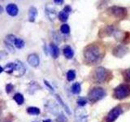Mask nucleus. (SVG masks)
I'll return each instance as SVG.
<instances>
[{"label":"nucleus","mask_w":130,"mask_h":122,"mask_svg":"<svg viewBox=\"0 0 130 122\" xmlns=\"http://www.w3.org/2000/svg\"><path fill=\"white\" fill-rule=\"evenodd\" d=\"M103 56L101 48L96 44H91L85 48L84 57L88 64H94L100 61Z\"/></svg>","instance_id":"nucleus-1"},{"label":"nucleus","mask_w":130,"mask_h":122,"mask_svg":"<svg viewBox=\"0 0 130 122\" xmlns=\"http://www.w3.org/2000/svg\"><path fill=\"white\" fill-rule=\"evenodd\" d=\"M105 95L106 92L103 88L96 87L91 89L90 92L89 93V99L92 103H95V102L103 99Z\"/></svg>","instance_id":"nucleus-2"},{"label":"nucleus","mask_w":130,"mask_h":122,"mask_svg":"<svg viewBox=\"0 0 130 122\" xmlns=\"http://www.w3.org/2000/svg\"><path fill=\"white\" fill-rule=\"evenodd\" d=\"M130 94V87L128 85H120L115 89L114 91V95L116 99H122L127 97Z\"/></svg>","instance_id":"nucleus-3"},{"label":"nucleus","mask_w":130,"mask_h":122,"mask_svg":"<svg viewBox=\"0 0 130 122\" xmlns=\"http://www.w3.org/2000/svg\"><path fill=\"white\" fill-rule=\"evenodd\" d=\"M111 15L116 16V18H124L127 16V10L124 7L114 6L110 7L107 10Z\"/></svg>","instance_id":"nucleus-4"},{"label":"nucleus","mask_w":130,"mask_h":122,"mask_svg":"<svg viewBox=\"0 0 130 122\" xmlns=\"http://www.w3.org/2000/svg\"><path fill=\"white\" fill-rule=\"evenodd\" d=\"M122 112H123V110H122L121 107H116L108 113L107 118H106V120H107V122H114L121 115Z\"/></svg>","instance_id":"nucleus-5"},{"label":"nucleus","mask_w":130,"mask_h":122,"mask_svg":"<svg viewBox=\"0 0 130 122\" xmlns=\"http://www.w3.org/2000/svg\"><path fill=\"white\" fill-rule=\"evenodd\" d=\"M94 80L98 83H102L105 81L107 77V71L103 67H99L95 69L94 72Z\"/></svg>","instance_id":"nucleus-6"},{"label":"nucleus","mask_w":130,"mask_h":122,"mask_svg":"<svg viewBox=\"0 0 130 122\" xmlns=\"http://www.w3.org/2000/svg\"><path fill=\"white\" fill-rule=\"evenodd\" d=\"M15 37L13 34H9L6 37L5 40H4V43H5L6 47L7 49H9L11 51H14V47H13V45H14V42L15 40Z\"/></svg>","instance_id":"nucleus-7"},{"label":"nucleus","mask_w":130,"mask_h":122,"mask_svg":"<svg viewBox=\"0 0 130 122\" xmlns=\"http://www.w3.org/2000/svg\"><path fill=\"white\" fill-rule=\"evenodd\" d=\"M15 72H16L15 75L16 77H22L24 73H25V68H24V64H22V62H20V60H15Z\"/></svg>","instance_id":"nucleus-8"},{"label":"nucleus","mask_w":130,"mask_h":122,"mask_svg":"<svg viewBox=\"0 0 130 122\" xmlns=\"http://www.w3.org/2000/svg\"><path fill=\"white\" fill-rule=\"evenodd\" d=\"M6 11L7 12V14L11 16H16L19 12L18 7L15 3H9L8 5H7Z\"/></svg>","instance_id":"nucleus-9"},{"label":"nucleus","mask_w":130,"mask_h":122,"mask_svg":"<svg viewBox=\"0 0 130 122\" xmlns=\"http://www.w3.org/2000/svg\"><path fill=\"white\" fill-rule=\"evenodd\" d=\"M27 61L32 67H38L40 64L39 57L38 55H36V54H30L28 56Z\"/></svg>","instance_id":"nucleus-10"},{"label":"nucleus","mask_w":130,"mask_h":122,"mask_svg":"<svg viewBox=\"0 0 130 122\" xmlns=\"http://www.w3.org/2000/svg\"><path fill=\"white\" fill-rule=\"evenodd\" d=\"M76 119L77 122H86L87 115L82 109H77L76 111Z\"/></svg>","instance_id":"nucleus-11"},{"label":"nucleus","mask_w":130,"mask_h":122,"mask_svg":"<svg viewBox=\"0 0 130 122\" xmlns=\"http://www.w3.org/2000/svg\"><path fill=\"white\" fill-rule=\"evenodd\" d=\"M38 15V10L35 7H30L28 9V20L29 22H34Z\"/></svg>","instance_id":"nucleus-12"},{"label":"nucleus","mask_w":130,"mask_h":122,"mask_svg":"<svg viewBox=\"0 0 130 122\" xmlns=\"http://www.w3.org/2000/svg\"><path fill=\"white\" fill-rule=\"evenodd\" d=\"M126 53V48L123 46H118L114 49L113 54L117 57H122Z\"/></svg>","instance_id":"nucleus-13"},{"label":"nucleus","mask_w":130,"mask_h":122,"mask_svg":"<svg viewBox=\"0 0 130 122\" xmlns=\"http://www.w3.org/2000/svg\"><path fill=\"white\" fill-rule=\"evenodd\" d=\"M51 55L54 59H57L59 57V50L58 47L56 45L51 43Z\"/></svg>","instance_id":"nucleus-14"},{"label":"nucleus","mask_w":130,"mask_h":122,"mask_svg":"<svg viewBox=\"0 0 130 122\" xmlns=\"http://www.w3.org/2000/svg\"><path fill=\"white\" fill-rule=\"evenodd\" d=\"M63 55L67 59H72L73 57V55H74V53H73L72 49L70 47L68 46V47H65L63 49Z\"/></svg>","instance_id":"nucleus-15"},{"label":"nucleus","mask_w":130,"mask_h":122,"mask_svg":"<svg viewBox=\"0 0 130 122\" xmlns=\"http://www.w3.org/2000/svg\"><path fill=\"white\" fill-rule=\"evenodd\" d=\"M4 71L7 73H14L15 70V63H9L4 67Z\"/></svg>","instance_id":"nucleus-16"},{"label":"nucleus","mask_w":130,"mask_h":122,"mask_svg":"<svg viewBox=\"0 0 130 122\" xmlns=\"http://www.w3.org/2000/svg\"><path fill=\"white\" fill-rule=\"evenodd\" d=\"M14 100L16 102V103L19 104V105H21L23 104L24 103V96L21 95V94H20V93H17V94H15V95H14Z\"/></svg>","instance_id":"nucleus-17"},{"label":"nucleus","mask_w":130,"mask_h":122,"mask_svg":"<svg viewBox=\"0 0 130 122\" xmlns=\"http://www.w3.org/2000/svg\"><path fill=\"white\" fill-rule=\"evenodd\" d=\"M27 112L30 115H39L40 109L36 107H30L27 109Z\"/></svg>","instance_id":"nucleus-18"},{"label":"nucleus","mask_w":130,"mask_h":122,"mask_svg":"<svg viewBox=\"0 0 130 122\" xmlns=\"http://www.w3.org/2000/svg\"><path fill=\"white\" fill-rule=\"evenodd\" d=\"M14 46L17 49H21L24 47V42L21 38H15L14 42Z\"/></svg>","instance_id":"nucleus-19"},{"label":"nucleus","mask_w":130,"mask_h":122,"mask_svg":"<svg viewBox=\"0 0 130 122\" xmlns=\"http://www.w3.org/2000/svg\"><path fill=\"white\" fill-rule=\"evenodd\" d=\"M59 20H61V21H63V22L67 21L68 19V13L65 11H63V10L61 11L59 13Z\"/></svg>","instance_id":"nucleus-20"},{"label":"nucleus","mask_w":130,"mask_h":122,"mask_svg":"<svg viewBox=\"0 0 130 122\" xmlns=\"http://www.w3.org/2000/svg\"><path fill=\"white\" fill-rule=\"evenodd\" d=\"M80 91V85L78 82H76L72 85V92L73 94H79Z\"/></svg>","instance_id":"nucleus-21"},{"label":"nucleus","mask_w":130,"mask_h":122,"mask_svg":"<svg viewBox=\"0 0 130 122\" xmlns=\"http://www.w3.org/2000/svg\"><path fill=\"white\" fill-rule=\"evenodd\" d=\"M76 77V72L74 70H69L67 73V78L69 81H73Z\"/></svg>","instance_id":"nucleus-22"},{"label":"nucleus","mask_w":130,"mask_h":122,"mask_svg":"<svg viewBox=\"0 0 130 122\" xmlns=\"http://www.w3.org/2000/svg\"><path fill=\"white\" fill-rule=\"evenodd\" d=\"M60 30H61V32L63 33V34H68L69 32H70V28H69V26L68 25V24H63L62 26H61Z\"/></svg>","instance_id":"nucleus-23"},{"label":"nucleus","mask_w":130,"mask_h":122,"mask_svg":"<svg viewBox=\"0 0 130 122\" xmlns=\"http://www.w3.org/2000/svg\"><path fill=\"white\" fill-rule=\"evenodd\" d=\"M123 76H124V79L125 81L127 82H130V69H127L123 72Z\"/></svg>","instance_id":"nucleus-24"},{"label":"nucleus","mask_w":130,"mask_h":122,"mask_svg":"<svg viewBox=\"0 0 130 122\" xmlns=\"http://www.w3.org/2000/svg\"><path fill=\"white\" fill-rule=\"evenodd\" d=\"M87 103V100L84 99V98H80V99H79L78 100H77V103H78L79 106H80V107H83V106H85V104H86Z\"/></svg>","instance_id":"nucleus-25"},{"label":"nucleus","mask_w":130,"mask_h":122,"mask_svg":"<svg viewBox=\"0 0 130 122\" xmlns=\"http://www.w3.org/2000/svg\"><path fill=\"white\" fill-rule=\"evenodd\" d=\"M56 98H57V99H58L59 100V103H61V104H62V106H63V107L65 108V110H66V112H68L69 114H70V111H69V109H68V107H66V105H65L64 103H63V102L62 101V99H60V98L58 96V95H56Z\"/></svg>","instance_id":"nucleus-26"},{"label":"nucleus","mask_w":130,"mask_h":122,"mask_svg":"<svg viewBox=\"0 0 130 122\" xmlns=\"http://www.w3.org/2000/svg\"><path fill=\"white\" fill-rule=\"evenodd\" d=\"M12 89H13V85H12L11 84H7L6 85V92L7 94L11 93V91L12 90Z\"/></svg>","instance_id":"nucleus-27"},{"label":"nucleus","mask_w":130,"mask_h":122,"mask_svg":"<svg viewBox=\"0 0 130 122\" xmlns=\"http://www.w3.org/2000/svg\"><path fill=\"white\" fill-rule=\"evenodd\" d=\"M71 10H72V9H71V7H70V6H66V7H64V9H63V11H65L66 12H68H68H70Z\"/></svg>","instance_id":"nucleus-28"},{"label":"nucleus","mask_w":130,"mask_h":122,"mask_svg":"<svg viewBox=\"0 0 130 122\" xmlns=\"http://www.w3.org/2000/svg\"><path fill=\"white\" fill-rule=\"evenodd\" d=\"M54 2L55 4H58V5H61V4L63 3V0H54Z\"/></svg>","instance_id":"nucleus-29"},{"label":"nucleus","mask_w":130,"mask_h":122,"mask_svg":"<svg viewBox=\"0 0 130 122\" xmlns=\"http://www.w3.org/2000/svg\"><path fill=\"white\" fill-rule=\"evenodd\" d=\"M44 82H45V84H46V86H47V87H48L49 89H50L51 90H52V91H53V87L51 86V85L50 84H49V82H47L46 81H44Z\"/></svg>","instance_id":"nucleus-30"},{"label":"nucleus","mask_w":130,"mask_h":122,"mask_svg":"<svg viewBox=\"0 0 130 122\" xmlns=\"http://www.w3.org/2000/svg\"><path fill=\"white\" fill-rule=\"evenodd\" d=\"M6 55H7V53H6V52H4V51H0V59L4 58V57L6 56Z\"/></svg>","instance_id":"nucleus-31"},{"label":"nucleus","mask_w":130,"mask_h":122,"mask_svg":"<svg viewBox=\"0 0 130 122\" xmlns=\"http://www.w3.org/2000/svg\"><path fill=\"white\" fill-rule=\"evenodd\" d=\"M3 12V8L2 6H0V14H2Z\"/></svg>","instance_id":"nucleus-32"},{"label":"nucleus","mask_w":130,"mask_h":122,"mask_svg":"<svg viewBox=\"0 0 130 122\" xmlns=\"http://www.w3.org/2000/svg\"><path fill=\"white\" fill-rule=\"evenodd\" d=\"M43 122H52V121H51V120L48 119V120H43Z\"/></svg>","instance_id":"nucleus-33"},{"label":"nucleus","mask_w":130,"mask_h":122,"mask_svg":"<svg viewBox=\"0 0 130 122\" xmlns=\"http://www.w3.org/2000/svg\"><path fill=\"white\" fill-rule=\"evenodd\" d=\"M3 70H4V69H3V68L1 67V66H0V73H1V72H2L3 71Z\"/></svg>","instance_id":"nucleus-34"},{"label":"nucleus","mask_w":130,"mask_h":122,"mask_svg":"<svg viewBox=\"0 0 130 122\" xmlns=\"http://www.w3.org/2000/svg\"><path fill=\"white\" fill-rule=\"evenodd\" d=\"M2 122H10V121H8V120H3V121H2Z\"/></svg>","instance_id":"nucleus-35"},{"label":"nucleus","mask_w":130,"mask_h":122,"mask_svg":"<svg viewBox=\"0 0 130 122\" xmlns=\"http://www.w3.org/2000/svg\"><path fill=\"white\" fill-rule=\"evenodd\" d=\"M1 112H2V111H1V108H0V115H1Z\"/></svg>","instance_id":"nucleus-36"}]
</instances>
